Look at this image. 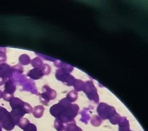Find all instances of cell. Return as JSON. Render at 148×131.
<instances>
[{
    "mask_svg": "<svg viewBox=\"0 0 148 131\" xmlns=\"http://www.w3.org/2000/svg\"><path fill=\"white\" fill-rule=\"evenodd\" d=\"M66 131H82L79 127L76 126L75 124H68L66 126Z\"/></svg>",
    "mask_w": 148,
    "mask_h": 131,
    "instance_id": "cell-4",
    "label": "cell"
},
{
    "mask_svg": "<svg viewBox=\"0 0 148 131\" xmlns=\"http://www.w3.org/2000/svg\"><path fill=\"white\" fill-rule=\"evenodd\" d=\"M30 124L29 121L27 119H21L18 123V126L21 127V129L24 130L29 124Z\"/></svg>",
    "mask_w": 148,
    "mask_h": 131,
    "instance_id": "cell-3",
    "label": "cell"
},
{
    "mask_svg": "<svg viewBox=\"0 0 148 131\" xmlns=\"http://www.w3.org/2000/svg\"><path fill=\"white\" fill-rule=\"evenodd\" d=\"M59 131H66V128L65 127H64L63 128Z\"/></svg>",
    "mask_w": 148,
    "mask_h": 131,
    "instance_id": "cell-8",
    "label": "cell"
},
{
    "mask_svg": "<svg viewBox=\"0 0 148 131\" xmlns=\"http://www.w3.org/2000/svg\"><path fill=\"white\" fill-rule=\"evenodd\" d=\"M44 108L42 106H37L36 108H35L33 114L35 117L39 118L41 117L43 114V112L44 111Z\"/></svg>",
    "mask_w": 148,
    "mask_h": 131,
    "instance_id": "cell-2",
    "label": "cell"
},
{
    "mask_svg": "<svg viewBox=\"0 0 148 131\" xmlns=\"http://www.w3.org/2000/svg\"><path fill=\"white\" fill-rule=\"evenodd\" d=\"M119 116L118 114H116V115L114 116V117H112V119H110V122L112 124H117L119 121Z\"/></svg>",
    "mask_w": 148,
    "mask_h": 131,
    "instance_id": "cell-7",
    "label": "cell"
},
{
    "mask_svg": "<svg viewBox=\"0 0 148 131\" xmlns=\"http://www.w3.org/2000/svg\"><path fill=\"white\" fill-rule=\"evenodd\" d=\"M23 130L24 131H37V128L34 124H29Z\"/></svg>",
    "mask_w": 148,
    "mask_h": 131,
    "instance_id": "cell-5",
    "label": "cell"
},
{
    "mask_svg": "<svg viewBox=\"0 0 148 131\" xmlns=\"http://www.w3.org/2000/svg\"><path fill=\"white\" fill-rule=\"evenodd\" d=\"M54 127L57 130L59 131L61 130L64 126L63 125L62 121H60L58 119H57L54 123Z\"/></svg>",
    "mask_w": 148,
    "mask_h": 131,
    "instance_id": "cell-6",
    "label": "cell"
},
{
    "mask_svg": "<svg viewBox=\"0 0 148 131\" xmlns=\"http://www.w3.org/2000/svg\"><path fill=\"white\" fill-rule=\"evenodd\" d=\"M130 126L128 121L125 118H122L119 124V131H129Z\"/></svg>",
    "mask_w": 148,
    "mask_h": 131,
    "instance_id": "cell-1",
    "label": "cell"
},
{
    "mask_svg": "<svg viewBox=\"0 0 148 131\" xmlns=\"http://www.w3.org/2000/svg\"></svg>",
    "mask_w": 148,
    "mask_h": 131,
    "instance_id": "cell-9",
    "label": "cell"
}]
</instances>
